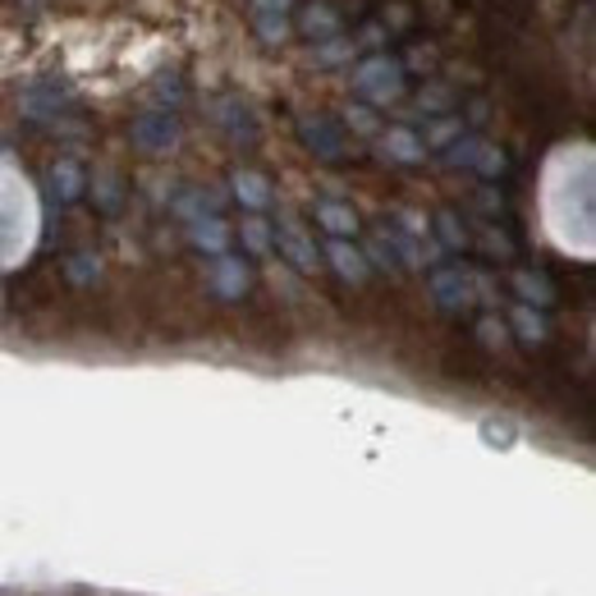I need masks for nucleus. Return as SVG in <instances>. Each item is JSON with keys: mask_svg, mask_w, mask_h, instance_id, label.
<instances>
[{"mask_svg": "<svg viewBox=\"0 0 596 596\" xmlns=\"http://www.w3.org/2000/svg\"><path fill=\"white\" fill-rule=\"evenodd\" d=\"M482 340H487L491 349H496V344H504V326H500L496 317H487V321H482Z\"/></svg>", "mask_w": 596, "mask_h": 596, "instance_id": "obj_20", "label": "nucleus"}, {"mask_svg": "<svg viewBox=\"0 0 596 596\" xmlns=\"http://www.w3.org/2000/svg\"><path fill=\"white\" fill-rule=\"evenodd\" d=\"M276 239H280V253L290 257V261H294V267H299L303 276H313V271H317V248H313V239L303 234V226H299V220H280Z\"/></svg>", "mask_w": 596, "mask_h": 596, "instance_id": "obj_5", "label": "nucleus"}, {"mask_svg": "<svg viewBox=\"0 0 596 596\" xmlns=\"http://www.w3.org/2000/svg\"><path fill=\"white\" fill-rule=\"evenodd\" d=\"M436 226H440V234H446V244H450V248H463V239H469V234L459 230V220H454L450 211H440V220H436Z\"/></svg>", "mask_w": 596, "mask_h": 596, "instance_id": "obj_19", "label": "nucleus"}, {"mask_svg": "<svg viewBox=\"0 0 596 596\" xmlns=\"http://www.w3.org/2000/svg\"><path fill=\"white\" fill-rule=\"evenodd\" d=\"M336 28H340V19H336V10H330V5H307L303 10V33L307 37H330Z\"/></svg>", "mask_w": 596, "mask_h": 596, "instance_id": "obj_13", "label": "nucleus"}, {"mask_svg": "<svg viewBox=\"0 0 596 596\" xmlns=\"http://www.w3.org/2000/svg\"><path fill=\"white\" fill-rule=\"evenodd\" d=\"M450 161L454 166H473L482 180H496V174H504V151L500 147H487L482 138H463L450 147Z\"/></svg>", "mask_w": 596, "mask_h": 596, "instance_id": "obj_3", "label": "nucleus"}, {"mask_svg": "<svg viewBox=\"0 0 596 596\" xmlns=\"http://www.w3.org/2000/svg\"><path fill=\"white\" fill-rule=\"evenodd\" d=\"M386 151H390L394 161H409V166L427 157V147L417 143V138L409 134V129H390V134H386Z\"/></svg>", "mask_w": 596, "mask_h": 596, "instance_id": "obj_11", "label": "nucleus"}, {"mask_svg": "<svg viewBox=\"0 0 596 596\" xmlns=\"http://www.w3.org/2000/svg\"><path fill=\"white\" fill-rule=\"evenodd\" d=\"M514 284H519V294H523L527 303H550V299H556V290H550V284H546L542 276H533V271H519Z\"/></svg>", "mask_w": 596, "mask_h": 596, "instance_id": "obj_15", "label": "nucleus"}, {"mask_svg": "<svg viewBox=\"0 0 596 596\" xmlns=\"http://www.w3.org/2000/svg\"><path fill=\"white\" fill-rule=\"evenodd\" d=\"M134 143L143 151H170L180 143V120H174L170 110H151V115L134 120Z\"/></svg>", "mask_w": 596, "mask_h": 596, "instance_id": "obj_2", "label": "nucleus"}, {"mask_svg": "<svg viewBox=\"0 0 596 596\" xmlns=\"http://www.w3.org/2000/svg\"><path fill=\"white\" fill-rule=\"evenodd\" d=\"M514 326H519V336H523L527 344H537V340L546 336V321H542V313H537L533 303H519V307H514Z\"/></svg>", "mask_w": 596, "mask_h": 596, "instance_id": "obj_14", "label": "nucleus"}, {"mask_svg": "<svg viewBox=\"0 0 596 596\" xmlns=\"http://www.w3.org/2000/svg\"><path fill=\"white\" fill-rule=\"evenodd\" d=\"M317 220H321V226L336 234V239H344V234L358 230V216H353L349 207H340V203H321V207H317Z\"/></svg>", "mask_w": 596, "mask_h": 596, "instance_id": "obj_12", "label": "nucleus"}, {"mask_svg": "<svg viewBox=\"0 0 596 596\" xmlns=\"http://www.w3.org/2000/svg\"><path fill=\"white\" fill-rule=\"evenodd\" d=\"M459 134H463V124H459V120H440V124L431 129V134H427L423 147H446V143H454Z\"/></svg>", "mask_w": 596, "mask_h": 596, "instance_id": "obj_17", "label": "nucleus"}, {"mask_svg": "<svg viewBox=\"0 0 596 596\" xmlns=\"http://www.w3.org/2000/svg\"><path fill=\"white\" fill-rule=\"evenodd\" d=\"M234 197H239V203H244L248 211H261V207L271 203V184L261 180V174H253V170H239V174H234Z\"/></svg>", "mask_w": 596, "mask_h": 596, "instance_id": "obj_10", "label": "nucleus"}, {"mask_svg": "<svg viewBox=\"0 0 596 596\" xmlns=\"http://www.w3.org/2000/svg\"><path fill=\"white\" fill-rule=\"evenodd\" d=\"M431 294L440 307H450V313H459V307H469L473 303V276L463 271V267H440L431 276Z\"/></svg>", "mask_w": 596, "mask_h": 596, "instance_id": "obj_4", "label": "nucleus"}, {"mask_svg": "<svg viewBox=\"0 0 596 596\" xmlns=\"http://www.w3.org/2000/svg\"><path fill=\"white\" fill-rule=\"evenodd\" d=\"M303 143L313 147L317 157H326V161L344 157V134H340V124H336V120H326V115L303 120Z\"/></svg>", "mask_w": 596, "mask_h": 596, "instance_id": "obj_6", "label": "nucleus"}, {"mask_svg": "<svg viewBox=\"0 0 596 596\" xmlns=\"http://www.w3.org/2000/svg\"><path fill=\"white\" fill-rule=\"evenodd\" d=\"M253 10H257V19L261 14H284L290 10V0H253Z\"/></svg>", "mask_w": 596, "mask_h": 596, "instance_id": "obj_21", "label": "nucleus"}, {"mask_svg": "<svg viewBox=\"0 0 596 596\" xmlns=\"http://www.w3.org/2000/svg\"><path fill=\"white\" fill-rule=\"evenodd\" d=\"M344 56H349V47H344V41H330V47H326L317 60H321V64H336V60H344Z\"/></svg>", "mask_w": 596, "mask_h": 596, "instance_id": "obj_23", "label": "nucleus"}, {"mask_svg": "<svg viewBox=\"0 0 596 596\" xmlns=\"http://www.w3.org/2000/svg\"><path fill=\"white\" fill-rule=\"evenodd\" d=\"M353 87H358V97H367L372 106H386V101L400 97L404 64L390 60V56H372V60H363L358 70H353Z\"/></svg>", "mask_w": 596, "mask_h": 596, "instance_id": "obj_1", "label": "nucleus"}, {"mask_svg": "<svg viewBox=\"0 0 596 596\" xmlns=\"http://www.w3.org/2000/svg\"><path fill=\"white\" fill-rule=\"evenodd\" d=\"M211 290L220 299H239L248 290V271H244V261H234V257H220L216 261V271H211Z\"/></svg>", "mask_w": 596, "mask_h": 596, "instance_id": "obj_7", "label": "nucleus"}, {"mask_svg": "<svg viewBox=\"0 0 596 596\" xmlns=\"http://www.w3.org/2000/svg\"><path fill=\"white\" fill-rule=\"evenodd\" d=\"M326 257L336 261V271H340L349 284H363V280H367V261H363V253L349 248L344 239H330V244H326Z\"/></svg>", "mask_w": 596, "mask_h": 596, "instance_id": "obj_8", "label": "nucleus"}, {"mask_svg": "<svg viewBox=\"0 0 596 596\" xmlns=\"http://www.w3.org/2000/svg\"><path fill=\"white\" fill-rule=\"evenodd\" d=\"M188 234H193V244L203 253H226L230 248V230H226V220H220V216H197Z\"/></svg>", "mask_w": 596, "mask_h": 596, "instance_id": "obj_9", "label": "nucleus"}, {"mask_svg": "<svg viewBox=\"0 0 596 596\" xmlns=\"http://www.w3.org/2000/svg\"><path fill=\"white\" fill-rule=\"evenodd\" d=\"M257 24H261V37H267V41H284V33H290V24H284V14H261Z\"/></svg>", "mask_w": 596, "mask_h": 596, "instance_id": "obj_18", "label": "nucleus"}, {"mask_svg": "<svg viewBox=\"0 0 596 596\" xmlns=\"http://www.w3.org/2000/svg\"><path fill=\"white\" fill-rule=\"evenodd\" d=\"M244 244H248V253H267L271 248V234H267L261 220H244Z\"/></svg>", "mask_w": 596, "mask_h": 596, "instance_id": "obj_16", "label": "nucleus"}, {"mask_svg": "<svg viewBox=\"0 0 596 596\" xmlns=\"http://www.w3.org/2000/svg\"><path fill=\"white\" fill-rule=\"evenodd\" d=\"M349 124L358 129V134H372V110H349Z\"/></svg>", "mask_w": 596, "mask_h": 596, "instance_id": "obj_22", "label": "nucleus"}]
</instances>
